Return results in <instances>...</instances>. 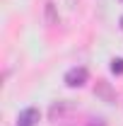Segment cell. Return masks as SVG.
Returning <instances> with one entry per match:
<instances>
[{
    "instance_id": "5",
    "label": "cell",
    "mask_w": 123,
    "mask_h": 126,
    "mask_svg": "<svg viewBox=\"0 0 123 126\" xmlns=\"http://www.w3.org/2000/svg\"><path fill=\"white\" fill-rule=\"evenodd\" d=\"M121 29H123V17H121Z\"/></svg>"
},
{
    "instance_id": "1",
    "label": "cell",
    "mask_w": 123,
    "mask_h": 126,
    "mask_svg": "<svg viewBox=\"0 0 123 126\" xmlns=\"http://www.w3.org/2000/svg\"><path fill=\"white\" fill-rule=\"evenodd\" d=\"M89 78V73H87V68H70L68 73H65V85L68 87H82L85 82Z\"/></svg>"
},
{
    "instance_id": "3",
    "label": "cell",
    "mask_w": 123,
    "mask_h": 126,
    "mask_svg": "<svg viewBox=\"0 0 123 126\" xmlns=\"http://www.w3.org/2000/svg\"><path fill=\"white\" fill-rule=\"evenodd\" d=\"M36 121H39V109L36 107H27L17 116V126H34Z\"/></svg>"
},
{
    "instance_id": "4",
    "label": "cell",
    "mask_w": 123,
    "mask_h": 126,
    "mask_svg": "<svg viewBox=\"0 0 123 126\" xmlns=\"http://www.w3.org/2000/svg\"><path fill=\"white\" fill-rule=\"evenodd\" d=\"M111 73H116V75L123 73V61L121 58H113V61H111Z\"/></svg>"
},
{
    "instance_id": "2",
    "label": "cell",
    "mask_w": 123,
    "mask_h": 126,
    "mask_svg": "<svg viewBox=\"0 0 123 126\" xmlns=\"http://www.w3.org/2000/svg\"><path fill=\"white\" fill-rule=\"evenodd\" d=\"M73 111H75V107H73L70 102H58V104H53V107H51L48 116H51V121H56V124H58V121H65Z\"/></svg>"
}]
</instances>
